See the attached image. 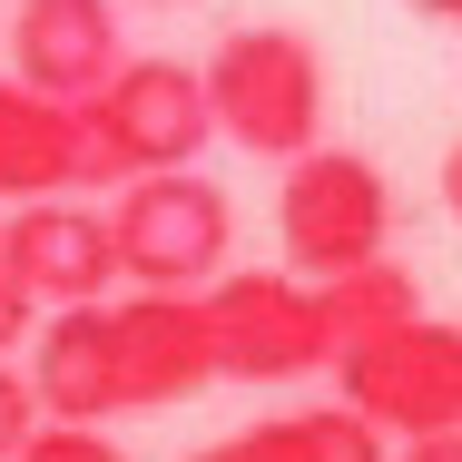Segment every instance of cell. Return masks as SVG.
<instances>
[{"mask_svg": "<svg viewBox=\"0 0 462 462\" xmlns=\"http://www.w3.org/2000/svg\"><path fill=\"white\" fill-rule=\"evenodd\" d=\"M207 118L217 138H236L246 158L295 168L305 148H325V50L285 20H246L207 50Z\"/></svg>", "mask_w": 462, "mask_h": 462, "instance_id": "obj_1", "label": "cell"}, {"mask_svg": "<svg viewBox=\"0 0 462 462\" xmlns=\"http://www.w3.org/2000/svg\"><path fill=\"white\" fill-rule=\"evenodd\" d=\"M207 138H217V118H207V79L187 60H118V79L79 98V197L89 187L118 197L138 178L197 168Z\"/></svg>", "mask_w": 462, "mask_h": 462, "instance_id": "obj_2", "label": "cell"}, {"mask_svg": "<svg viewBox=\"0 0 462 462\" xmlns=\"http://www.w3.org/2000/svg\"><path fill=\"white\" fill-rule=\"evenodd\" d=\"M108 246H118V285L138 295H207L236 256V207L217 178L168 168L108 197Z\"/></svg>", "mask_w": 462, "mask_h": 462, "instance_id": "obj_3", "label": "cell"}, {"mask_svg": "<svg viewBox=\"0 0 462 462\" xmlns=\"http://www.w3.org/2000/svg\"><path fill=\"white\" fill-rule=\"evenodd\" d=\"M276 236H285V276L335 285L393 256V178L365 148H305L276 187Z\"/></svg>", "mask_w": 462, "mask_h": 462, "instance_id": "obj_4", "label": "cell"}, {"mask_svg": "<svg viewBox=\"0 0 462 462\" xmlns=\"http://www.w3.org/2000/svg\"><path fill=\"white\" fill-rule=\"evenodd\" d=\"M325 374H335V403L365 413L393 443L462 433V325H443V315H413V325L374 335L355 355H335Z\"/></svg>", "mask_w": 462, "mask_h": 462, "instance_id": "obj_5", "label": "cell"}, {"mask_svg": "<svg viewBox=\"0 0 462 462\" xmlns=\"http://www.w3.org/2000/svg\"><path fill=\"white\" fill-rule=\"evenodd\" d=\"M197 305H207V345H217L226 383H295V374L335 365L315 285L285 276V266H226Z\"/></svg>", "mask_w": 462, "mask_h": 462, "instance_id": "obj_6", "label": "cell"}, {"mask_svg": "<svg viewBox=\"0 0 462 462\" xmlns=\"http://www.w3.org/2000/svg\"><path fill=\"white\" fill-rule=\"evenodd\" d=\"M0 266L20 276V295H30L40 315L108 305V285H118L108 207H89V197H40V207H10V217H0Z\"/></svg>", "mask_w": 462, "mask_h": 462, "instance_id": "obj_7", "label": "cell"}, {"mask_svg": "<svg viewBox=\"0 0 462 462\" xmlns=\"http://www.w3.org/2000/svg\"><path fill=\"white\" fill-rule=\"evenodd\" d=\"M108 365H118V413H168L217 383L207 305L197 295H108Z\"/></svg>", "mask_w": 462, "mask_h": 462, "instance_id": "obj_8", "label": "cell"}, {"mask_svg": "<svg viewBox=\"0 0 462 462\" xmlns=\"http://www.w3.org/2000/svg\"><path fill=\"white\" fill-rule=\"evenodd\" d=\"M128 40H118V0H20L10 10V79L60 108H79L118 79Z\"/></svg>", "mask_w": 462, "mask_h": 462, "instance_id": "obj_9", "label": "cell"}, {"mask_svg": "<svg viewBox=\"0 0 462 462\" xmlns=\"http://www.w3.org/2000/svg\"><path fill=\"white\" fill-rule=\"evenodd\" d=\"M30 393H40V423H79L98 433L118 413V365H108V305H69V315H40L30 335Z\"/></svg>", "mask_w": 462, "mask_h": 462, "instance_id": "obj_10", "label": "cell"}, {"mask_svg": "<svg viewBox=\"0 0 462 462\" xmlns=\"http://www.w3.org/2000/svg\"><path fill=\"white\" fill-rule=\"evenodd\" d=\"M0 197L40 207V197H79V108L0 79Z\"/></svg>", "mask_w": 462, "mask_h": 462, "instance_id": "obj_11", "label": "cell"}, {"mask_svg": "<svg viewBox=\"0 0 462 462\" xmlns=\"http://www.w3.org/2000/svg\"><path fill=\"white\" fill-rule=\"evenodd\" d=\"M315 305H325V345L355 355V345H374V335H393V325L423 315V276H413L403 256H374V266H355V276L315 285Z\"/></svg>", "mask_w": 462, "mask_h": 462, "instance_id": "obj_12", "label": "cell"}, {"mask_svg": "<svg viewBox=\"0 0 462 462\" xmlns=\"http://www.w3.org/2000/svg\"><path fill=\"white\" fill-rule=\"evenodd\" d=\"M276 423H285V462H393L383 433L345 403H305V413H276Z\"/></svg>", "mask_w": 462, "mask_h": 462, "instance_id": "obj_13", "label": "cell"}, {"mask_svg": "<svg viewBox=\"0 0 462 462\" xmlns=\"http://www.w3.org/2000/svg\"><path fill=\"white\" fill-rule=\"evenodd\" d=\"M30 433H40V393H30L20 365H0V462L30 453Z\"/></svg>", "mask_w": 462, "mask_h": 462, "instance_id": "obj_14", "label": "cell"}, {"mask_svg": "<svg viewBox=\"0 0 462 462\" xmlns=\"http://www.w3.org/2000/svg\"><path fill=\"white\" fill-rule=\"evenodd\" d=\"M20 462H128V453H118L108 433H79V423H40Z\"/></svg>", "mask_w": 462, "mask_h": 462, "instance_id": "obj_15", "label": "cell"}, {"mask_svg": "<svg viewBox=\"0 0 462 462\" xmlns=\"http://www.w3.org/2000/svg\"><path fill=\"white\" fill-rule=\"evenodd\" d=\"M187 462H285V423L266 413V423H246V433H226V443H207V453Z\"/></svg>", "mask_w": 462, "mask_h": 462, "instance_id": "obj_16", "label": "cell"}, {"mask_svg": "<svg viewBox=\"0 0 462 462\" xmlns=\"http://www.w3.org/2000/svg\"><path fill=\"white\" fill-rule=\"evenodd\" d=\"M30 335H40V305H30L20 276L0 266V365H10V355H30Z\"/></svg>", "mask_w": 462, "mask_h": 462, "instance_id": "obj_17", "label": "cell"}, {"mask_svg": "<svg viewBox=\"0 0 462 462\" xmlns=\"http://www.w3.org/2000/svg\"><path fill=\"white\" fill-rule=\"evenodd\" d=\"M393 462H462V433H423V443H393Z\"/></svg>", "mask_w": 462, "mask_h": 462, "instance_id": "obj_18", "label": "cell"}, {"mask_svg": "<svg viewBox=\"0 0 462 462\" xmlns=\"http://www.w3.org/2000/svg\"><path fill=\"white\" fill-rule=\"evenodd\" d=\"M443 207H453V226H462V138L443 148Z\"/></svg>", "mask_w": 462, "mask_h": 462, "instance_id": "obj_19", "label": "cell"}, {"mask_svg": "<svg viewBox=\"0 0 462 462\" xmlns=\"http://www.w3.org/2000/svg\"><path fill=\"white\" fill-rule=\"evenodd\" d=\"M413 10H423V20H453V30H462V0H413Z\"/></svg>", "mask_w": 462, "mask_h": 462, "instance_id": "obj_20", "label": "cell"}, {"mask_svg": "<svg viewBox=\"0 0 462 462\" xmlns=\"http://www.w3.org/2000/svg\"><path fill=\"white\" fill-rule=\"evenodd\" d=\"M138 10H178V0H138Z\"/></svg>", "mask_w": 462, "mask_h": 462, "instance_id": "obj_21", "label": "cell"}]
</instances>
